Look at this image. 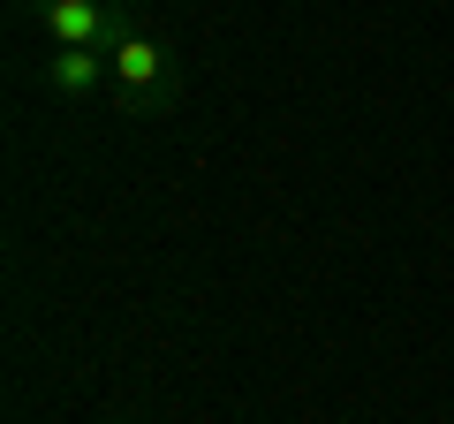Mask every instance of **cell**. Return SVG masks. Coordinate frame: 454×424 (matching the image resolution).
Wrapping results in <instances>:
<instances>
[{"label":"cell","mask_w":454,"mask_h":424,"mask_svg":"<svg viewBox=\"0 0 454 424\" xmlns=\"http://www.w3.org/2000/svg\"><path fill=\"white\" fill-rule=\"evenodd\" d=\"M106 61H114V83H121V98H129V106H175L182 61H175V46H167V38L145 31V23L121 16V31H114Z\"/></svg>","instance_id":"obj_1"},{"label":"cell","mask_w":454,"mask_h":424,"mask_svg":"<svg viewBox=\"0 0 454 424\" xmlns=\"http://www.w3.org/2000/svg\"><path fill=\"white\" fill-rule=\"evenodd\" d=\"M38 23H46L61 46H114V31H121V8H106V0H23Z\"/></svg>","instance_id":"obj_2"},{"label":"cell","mask_w":454,"mask_h":424,"mask_svg":"<svg viewBox=\"0 0 454 424\" xmlns=\"http://www.w3.org/2000/svg\"><path fill=\"white\" fill-rule=\"evenodd\" d=\"M106 76H114V61H106L98 46H61L46 68H38V83H46V91H61V98H91Z\"/></svg>","instance_id":"obj_3"}]
</instances>
